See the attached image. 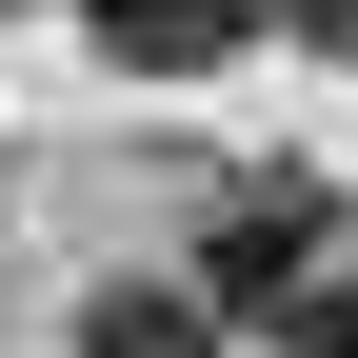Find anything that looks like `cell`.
<instances>
[{
  "instance_id": "6da1fadb",
  "label": "cell",
  "mask_w": 358,
  "mask_h": 358,
  "mask_svg": "<svg viewBox=\"0 0 358 358\" xmlns=\"http://www.w3.org/2000/svg\"><path fill=\"white\" fill-rule=\"evenodd\" d=\"M199 299H219V319H279V338H319L338 299H358V219L319 199V179H239V199L199 219Z\"/></svg>"
},
{
  "instance_id": "7a4b0ae2",
  "label": "cell",
  "mask_w": 358,
  "mask_h": 358,
  "mask_svg": "<svg viewBox=\"0 0 358 358\" xmlns=\"http://www.w3.org/2000/svg\"><path fill=\"white\" fill-rule=\"evenodd\" d=\"M80 40H100L120 80H219L259 40V0H80Z\"/></svg>"
},
{
  "instance_id": "3957f363",
  "label": "cell",
  "mask_w": 358,
  "mask_h": 358,
  "mask_svg": "<svg viewBox=\"0 0 358 358\" xmlns=\"http://www.w3.org/2000/svg\"><path fill=\"white\" fill-rule=\"evenodd\" d=\"M80 358H219V299L199 279H100L80 299Z\"/></svg>"
},
{
  "instance_id": "277c9868",
  "label": "cell",
  "mask_w": 358,
  "mask_h": 358,
  "mask_svg": "<svg viewBox=\"0 0 358 358\" xmlns=\"http://www.w3.org/2000/svg\"><path fill=\"white\" fill-rule=\"evenodd\" d=\"M279 20H299V40H338V60H358V0H279Z\"/></svg>"
},
{
  "instance_id": "5b68a950",
  "label": "cell",
  "mask_w": 358,
  "mask_h": 358,
  "mask_svg": "<svg viewBox=\"0 0 358 358\" xmlns=\"http://www.w3.org/2000/svg\"><path fill=\"white\" fill-rule=\"evenodd\" d=\"M299 358H358V299H338V319H319V338H299Z\"/></svg>"
}]
</instances>
